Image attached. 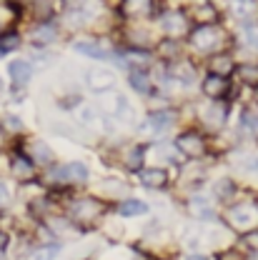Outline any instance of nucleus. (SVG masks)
Segmentation results:
<instances>
[{"instance_id": "1", "label": "nucleus", "mask_w": 258, "mask_h": 260, "mask_svg": "<svg viewBox=\"0 0 258 260\" xmlns=\"http://www.w3.org/2000/svg\"><path fill=\"white\" fill-rule=\"evenodd\" d=\"M221 40H223L221 32L216 30L213 25H200L191 35V45H193L195 50H200V53H213V48L221 45Z\"/></svg>"}, {"instance_id": "2", "label": "nucleus", "mask_w": 258, "mask_h": 260, "mask_svg": "<svg viewBox=\"0 0 258 260\" xmlns=\"http://www.w3.org/2000/svg\"><path fill=\"white\" fill-rule=\"evenodd\" d=\"M103 210H105V205H103L100 200H93V198H80V200H75V203L70 205V215H73L75 220H83V223L96 220Z\"/></svg>"}, {"instance_id": "3", "label": "nucleus", "mask_w": 258, "mask_h": 260, "mask_svg": "<svg viewBox=\"0 0 258 260\" xmlns=\"http://www.w3.org/2000/svg\"><path fill=\"white\" fill-rule=\"evenodd\" d=\"M258 220V205L253 203H238L231 208V223L236 228H251Z\"/></svg>"}, {"instance_id": "4", "label": "nucleus", "mask_w": 258, "mask_h": 260, "mask_svg": "<svg viewBox=\"0 0 258 260\" xmlns=\"http://www.w3.org/2000/svg\"><path fill=\"white\" fill-rule=\"evenodd\" d=\"M176 145H178V150H183L186 155H203V153H206V143H203V138L195 135V133H183V135H178Z\"/></svg>"}, {"instance_id": "5", "label": "nucleus", "mask_w": 258, "mask_h": 260, "mask_svg": "<svg viewBox=\"0 0 258 260\" xmlns=\"http://www.w3.org/2000/svg\"><path fill=\"white\" fill-rule=\"evenodd\" d=\"M231 13L241 23H251V20L258 18V0H233L231 3Z\"/></svg>"}, {"instance_id": "6", "label": "nucleus", "mask_w": 258, "mask_h": 260, "mask_svg": "<svg viewBox=\"0 0 258 260\" xmlns=\"http://www.w3.org/2000/svg\"><path fill=\"white\" fill-rule=\"evenodd\" d=\"M8 73H10V80L15 85H25L33 75L31 63H25V60H13V63L8 65Z\"/></svg>"}, {"instance_id": "7", "label": "nucleus", "mask_w": 258, "mask_h": 260, "mask_svg": "<svg viewBox=\"0 0 258 260\" xmlns=\"http://www.w3.org/2000/svg\"><path fill=\"white\" fill-rule=\"evenodd\" d=\"M163 28L168 35H181V32L188 30V20H186V15H181V13H168L165 18H163Z\"/></svg>"}, {"instance_id": "8", "label": "nucleus", "mask_w": 258, "mask_h": 260, "mask_svg": "<svg viewBox=\"0 0 258 260\" xmlns=\"http://www.w3.org/2000/svg\"><path fill=\"white\" fill-rule=\"evenodd\" d=\"M151 8H153L151 0H126L123 3V10L130 18H146V15H151Z\"/></svg>"}, {"instance_id": "9", "label": "nucleus", "mask_w": 258, "mask_h": 260, "mask_svg": "<svg viewBox=\"0 0 258 260\" xmlns=\"http://www.w3.org/2000/svg\"><path fill=\"white\" fill-rule=\"evenodd\" d=\"M226 88H228V83H226V78H221V75H211V78L203 83L206 95H211V98L223 95V93H226Z\"/></svg>"}, {"instance_id": "10", "label": "nucleus", "mask_w": 258, "mask_h": 260, "mask_svg": "<svg viewBox=\"0 0 258 260\" xmlns=\"http://www.w3.org/2000/svg\"><path fill=\"white\" fill-rule=\"evenodd\" d=\"M75 50L83 53V55H88V58H96V60H108V58H113L108 50H103L100 45H91V43H75Z\"/></svg>"}, {"instance_id": "11", "label": "nucleus", "mask_w": 258, "mask_h": 260, "mask_svg": "<svg viewBox=\"0 0 258 260\" xmlns=\"http://www.w3.org/2000/svg\"><path fill=\"white\" fill-rule=\"evenodd\" d=\"M231 70H233V58H231V55H216V58L211 60V73H213V75L226 78Z\"/></svg>"}, {"instance_id": "12", "label": "nucleus", "mask_w": 258, "mask_h": 260, "mask_svg": "<svg viewBox=\"0 0 258 260\" xmlns=\"http://www.w3.org/2000/svg\"><path fill=\"white\" fill-rule=\"evenodd\" d=\"M128 83H130V88L138 90V93H148V90H151V78H148V73H143V70H133Z\"/></svg>"}, {"instance_id": "13", "label": "nucleus", "mask_w": 258, "mask_h": 260, "mask_svg": "<svg viewBox=\"0 0 258 260\" xmlns=\"http://www.w3.org/2000/svg\"><path fill=\"white\" fill-rule=\"evenodd\" d=\"M113 73H108V70H96V73H91V78H88V83L96 88V90H105V88H110L113 85Z\"/></svg>"}, {"instance_id": "14", "label": "nucleus", "mask_w": 258, "mask_h": 260, "mask_svg": "<svg viewBox=\"0 0 258 260\" xmlns=\"http://www.w3.org/2000/svg\"><path fill=\"white\" fill-rule=\"evenodd\" d=\"M13 175L18 178H33V160H28L25 155H15L13 158Z\"/></svg>"}, {"instance_id": "15", "label": "nucleus", "mask_w": 258, "mask_h": 260, "mask_svg": "<svg viewBox=\"0 0 258 260\" xmlns=\"http://www.w3.org/2000/svg\"><path fill=\"white\" fill-rule=\"evenodd\" d=\"M65 180H75V183L88 180V168H85L83 162H70V165H65Z\"/></svg>"}, {"instance_id": "16", "label": "nucleus", "mask_w": 258, "mask_h": 260, "mask_svg": "<svg viewBox=\"0 0 258 260\" xmlns=\"http://www.w3.org/2000/svg\"><path fill=\"white\" fill-rule=\"evenodd\" d=\"M140 180H143L148 188H163V185L168 183V175H165L163 170H146V173L140 175Z\"/></svg>"}, {"instance_id": "17", "label": "nucleus", "mask_w": 258, "mask_h": 260, "mask_svg": "<svg viewBox=\"0 0 258 260\" xmlns=\"http://www.w3.org/2000/svg\"><path fill=\"white\" fill-rule=\"evenodd\" d=\"M148 123H151V128L165 130L170 123H173V113H168V110H158V113H153V115L148 118Z\"/></svg>"}, {"instance_id": "18", "label": "nucleus", "mask_w": 258, "mask_h": 260, "mask_svg": "<svg viewBox=\"0 0 258 260\" xmlns=\"http://www.w3.org/2000/svg\"><path fill=\"white\" fill-rule=\"evenodd\" d=\"M146 210H148V205L140 203V200H126L121 205V215H126V218H130V215H143Z\"/></svg>"}, {"instance_id": "19", "label": "nucleus", "mask_w": 258, "mask_h": 260, "mask_svg": "<svg viewBox=\"0 0 258 260\" xmlns=\"http://www.w3.org/2000/svg\"><path fill=\"white\" fill-rule=\"evenodd\" d=\"M173 75L178 80H183V83H191L195 78V68L191 63H178V65H173Z\"/></svg>"}, {"instance_id": "20", "label": "nucleus", "mask_w": 258, "mask_h": 260, "mask_svg": "<svg viewBox=\"0 0 258 260\" xmlns=\"http://www.w3.org/2000/svg\"><path fill=\"white\" fill-rule=\"evenodd\" d=\"M213 193H216L218 200H226L228 195H233V180H228V178L218 180V183L213 185Z\"/></svg>"}, {"instance_id": "21", "label": "nucleus", "mask_w": 258, "mask_h": 260, "mask_svg": "<svg viewBox=\"0 0 258 260\" xmlns=\"http://www.w3.org/2000/svg\"><path fill=\"white\" fill-rule=\"evenodd\" d=\"M33 40L35 43H50V40H55V30L50 28V25H43V28H38V30L33 32Z\"/></svg>"}, {"instance_id": "22", "label": "nucleus", "mask_w": 258, "mask_h": 260, "mask_svg": "<svg viewBox=\"0 0 258 260\" xmlns=\"http://www.w3.org/2000/svg\"><path fill=\"white\" fill-rule=\"evenodd\" d=\"M33 153H35V160L38 162H48L50 160V155H53V153H50V148H48L45 143H40V140H35V143H33Z\"/></svg>"}, {"instance_id": "23", "label": "nucleus", "mask_w": 258, "mask_h": 260, "mask_svg": "<svg viewBox=\"0 0 258 260\" xmlns=\"http://www.w3.org/2000/svg\"><path fill=\"white\" fill-rule=\"evenodd\" d=\"M206 120H208L211 125H221V123H223V108H221V105L208 108V110H206Z\"/></svg>"}, {"instance_id": "24", "label": "nucleus", "mask_w": 258, "mask_h": 260, "mask_svg": "<svg viewBox=\"0 0 258 260\" xmlns=\"http://www.w3.org/2000/svg\"><path fill=\"white\" fill-rule=\"evenodd\" d=\"M58 245H45V248H40V250H35V255H33V260H53L55 255H58Z\"/></svg>"}, {"instance_id": "25", "label": "nucleus", "mask_w": 258, "mask_h": 260, "mask_svg": "<svg viewBox=\"0 0 258 260\" xmlns=\"http://www.w3.org/2000/svg\"><path fill=\"white\" fill-rule=\"evenodd\" d=\"M238 73L246 83H258V65H243Z\"/></svg>"}, {"instance_id": "26", "label": "nucleus", "mask_w": 258, "mask_h": 260, "mask_svg": "<svg viewBox=\"0 0 258 260\" xmlns=\"http://www.w3.org/2000/svg\"><path fill=\"white\" fill-rule=\"evenodd\" d=\"M243 128L248 130V133H258V118L253 115V113H243Z\"/></svg>"}, {"instance_id": "27", "label": "nucleus", "mask_w": 258, "mask_h": 260, "mask_svg": "<svg viewBox=\"0 0 258 260\" xmlns=\"http://www.w3.org/2000/svg\"><path fill=\"white\" fill-rule=\"evenodd\" d=\"M15 45H18V35L15 32H8L5 38H0V50H10Z\"/></svg>"}, {"instance_id": "28", "label": "nucleus", "mask_w": 258, "mask_h": 260, "mask_svg": "<svg viewBox=\"0 0 258 260\" xmlns=\"http://www.w3.org/2000/svg\"><path fill=\"white\" fill-rule=\"evenodd\" d=\"M140 162H143V150H140V148L130 150L128 153V165L130 168H140Z\"/></svg>"}, {"instance_id": "29", "label": "nucleus", "mask_w": 258, "mask_h": 260, "mask_svg": "<svg viewBox=\"0 0 258 260\" xmlns=\"http://www.w3.org/2000/svg\"><path fill=\"white\" fill-rule=\"evenodd\" d=\"M213 15H216V10H213L211 5H203V8L198 10V15H195V18H198V20H211Z\"/></svg>"}, {"instance_id": "30", "label": "nucleus", "mask_w": 258, "mask_h": 260, "mask_svg": "<svg viewBox=\"0 0 258 260\" xmlns=\"http://www.w3.org/2000/svg\"><path fill=\"white\" fill-rule=\"evenodd\" d=\"M8 203H10V190L5 183H0V208H5Z\"/></svg>"}, {"instance_id": "31", "label": "nucleus", "mask_w": 258, "mask_h": 260, "mask_svg": "<svg viewBox=\"0 0 258 260\" xmlns=\"http://www.w3.org/2000/svg\"><path fill=\"white\" fill-rule=\"evenodd\" d=\"M246 243H248L253 250H258V230H253V233H248V235H246Z\"/></svg>"}, {"instance_id": "32", "label": "nucleus", "mask_w": 258, "mask_h": 260, "mask_svg": "<svg viewBox=\"0 0 258 260\" xmlns=\"http://www.w3.org/2000/svg\"><path fill=\"white\" fill-rule=\"evenodd\" d=\"M8 125H13V128H20V120H18V118H8Z\"/></svg>"}, {"instance_id": "33", "label": "nucleus", "mask_w": 258, "mask_h": 260, "mask_svg": "<svg viewBox=\"0 0 258 260\" xmlns=\"http://www.w3.org/2000/svg\"><path fill=\"white\" fill-rule=\"evenodd\" d=\"M248 40H251V45H253V48H258V32H253Z\"/></svg>"}, {"instance_id": "34", "label": "nucleus", "mask_w": 258, "mask_h": 260, "mask_svg": "<svg viewBox=\"0 0 258 260\" xmlns=\"http://www.w3.org/2000/svg\"><path fill=\"white\" fill-rule=\"evenodd\" d=\"M188 260H206V258H203V255H191Z\"/></svg>"}, {"instance_id": "35", "label": "nucleus", "mask_w": 258, "mask_h": 260, "mask_svg": "<svg viewBox=\"0 0 258 260\" xmlns=\"http://www.w3.org/2000/svg\"><path fill=\"white\" fill-rule=\"evenodd\" d=\"M0 95H3V83H0Z\"/></svg>"}, {"instance_id": "36", "label": "nucleus", "mask_w": 258, "mask_h": 260, "mask_svg": "<svg viewBox=\"0 0 258 260\" xmlns=\"http://www.w3.org/2000/svg\"><path fill=\"white\" fill-rule=\"evenodd\" d=\"M0 143H3V135H0Z\"/></svg>"}]
</instances>
